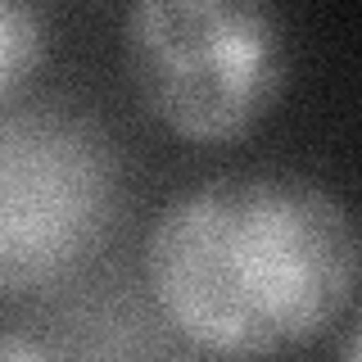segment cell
I'll return each instance as SVG.
<instances>
[{"instance_id": "cell-2", "label": "cell", "mask_w": 362, "mask_h": 362, "mask_svg": "<svg viewBox=\"0 0 362 362\" xmlns=\"http://www.w3.org/2000/svg\"><path fill=\"white\" fill-rule=\"evenodd\" d=\"M136 95L186 141H235L276 105L290 45L263 0H136L122 18Z\"/></svg>"}, {"instance_id": "cell-1", "label": "cell", "mask_w": 362, "mask_h": 362, "mask_svg": "<svg viewBox=\"0 0 362 362\" xmlns=\"http://www.w3.org/2000/svg\"><path fill=\"white\" fill-rule=\"evenodd\" d=\"M145 276L190 344L263 358L308 344L349 313L358 226L344 199L308 177H218L158 209Z\"/></svg>"}, {"instance_id": "cell-4", "label": "cell", "mask_w": 362, "mask_h": 362, "mask_svg": "<svg viewBox=\"0 0 362 362\" xmlns=\"http://www.w3.org/2000/svg\"><path fill=\"white\" fill-rule=\"evenodd\" d=\"M50 54V14L41 5L0 0V100L14 95Z\"/></svg>"}, {"instance_id": "cell-3", "label": "cell", "mask_w": 362, "mask_h": 362, "mask_svg": "<svg viewBox=\"0 0 362 362\" xmlns=\"http://www.w3.org/2000/svg\"><path fill=\"white\" fill-rule=\"evenodd\" d=\"M118 163L86 118L0 113V290L59 276L113 222Z\"/></svg>"}, {"instance_id": "cell-6", "label": "cell", "mask_w": 362, "mask_h": 362, "mask_svg": "<svg viewBox=\"0 0 362 362\" xmlns=\"http://www.w3.org/2000/svg\"><path fill=\"white\" fill-rule=\"evenodd\" d=\"M339 362H358V331H354V326L344 331V349H339Z\"/></svg>"}, {"instance_id": "cell-5", "label": "cell", "mask_w": 362, "mask_h": 362, "mask_svg": "<svg viewBox=\"0 0 362 362\" xmlns=\"http://www.w3.org/2000/svg\"><path fill=\"white\" fill-rule=\"evenodd\" d=\"M0 362H54V354L28 335H0Z\"/></svg>"}]
</instances>
